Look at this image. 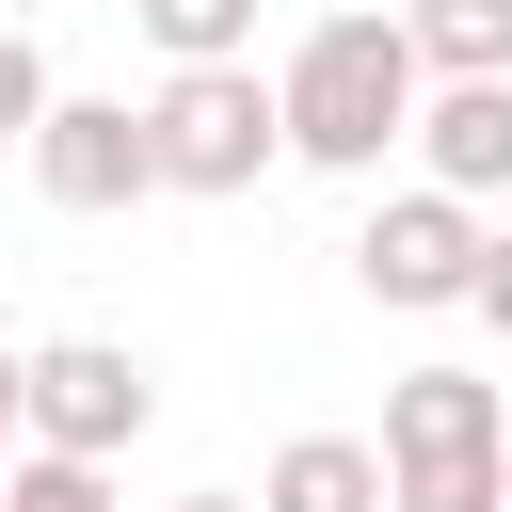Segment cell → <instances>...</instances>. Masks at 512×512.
Masks as SVG:
<instances>
[{
    "label": "cell",
    "instance_id": "ba28073f",
    "mask_svg": "<svg viewBox=\"0 0 512 512\" xmlns=\"http://www.w3.org/2000/svg\"><path fill=\"white\" fill-rule=\"evenodd\" d=\"M256 512H384V448L368 432H288L272 480H256Z\"/></svg>",
    "mask_w": 512,
    "mask_h": 512
},
{
    "label": "cell",
    "instance_id": "2e32d148",
    "mask_svg": "<svg viewBox=\"0 0 512 512\" xmlns=\"http://www.w3.org/2000/svg\"><path fill=\"white\" fill-rule=\"evenodd\" d=\"M176 512H256V496H176Z\"/></svg>",
    "mask_w": 512,
    "mask_h": 512
},
{
    "label": "cell",
    "instance_id": "5b68a950",
    "mask_svg": "<svg viewBox=\"0 0 512 512\" xmlns=\"http://www.w3.org/2000/svg\"><path fill=\"white\" fill-rule=\"evenodd\" d=\"M352 272H368V304H464V272H480V208H464L448 176H416V192L368 208Z\"/></svg>",
    "mask_w": 512,
    "mask_h": 512
},
{
    "label": "cell",
    "instance_id": "6da1fadb",
    "mask_svg": "<svg viewBox=\"0 0 512 512\" xmlns=\"http://www.w3.org/2000/svg\"><path fill=\"white\" fill-rule=\"evenodd\" d=\"M416 96H432V64H416L400 16H320L272 80L288 160H320V176H384V144H416Z\"/></svg>",
    "mask_w": 512,
    "mask_h": 512
},
{
    "label": "cell",
    "instance_id": "52a82bcc",
    "mask_svg": "<svg viewBox=\"0 0 512 512\" xmlns=\"http://www.w3.org/2000/svg\"><path fill=\"white\" fill-rule=\"evenodd\" d=\"M496 416H512V384H480V368H400V384H384V464H416V448H496Z\"/></svg>",
    "mask_w": 512,
    "mask_h": 512
},
{
    "label": "cell",
    "instance_id": "30bf717a",
    "mask_svg": "<svg viewBox=\"0 0 512 512\" xmlns=\"http://www.w3.org/2000/svg\"><path fill=\"white\" fill-rule=\"evenodd\" d=\"M384 512H512V464L496 448H416V464H384Z\"/></svg>",
    "mask_w": 512,
    "mask_h": 512
},
{
    "label": "cell",
    "instance_id": "7c38bea8",
    "mask_svg": "<svg viewBox=\"0 0 512 512\" xmlns=\"http://www.w3.org/2000/svg\"><path fill=\"white\" fill-rule=\"evenodd\" d=\"M0 512H112V464H80V448H16V464H0Z\"/></svg>",
    "mask_w": 512,
    "mask_h": 512
},
{
    "label": "cell",
    "instance_id": "5bb4252c",
    "mask_svg": "<svg viewBox=\"0 0 512 512\" xmlns=\"http://www.w3.org/2000/svg\"><path fill=\"white\" fill-rule=\"evenodd\" d=\"M464 320L512 336V224H480V272H464Z\"/></svg>",
    "mask_w": 512,
    "mask_h": 512
},
{
    "label": "cell",
    "instance_id": "7a4b0ae2",
    "mask_svg": "<svg viewBox=\"0 0 512 512\" xmlns=\"http://www.w3.org/2000/svg\"><path fill=\"white\" fill-rule=\"evenodd\" d=\"M144 416H160V368H144L128 336H48V352H16V448L128 464V448H144Z\"/></svg>",
    "mask_w": 512,
    "mask_h": 512
},
{
    "label": "cell",
    "instance_id": "8992f818",
    "mask_svg": "<svg viewBox=\"0 0 512 512\" xmlns=\"http://www.w3.org/2000/svg\"><path fill=\"white\" fill-rule=\"evenodd\" d=\"M416 176H448L464 208H496V192H512V64H496V80H432V96H416Z\"/></svg>",
    "mask_w": 512,
    "mask_h": 512
},
{
    "label": "cell",
    "instance_id": "ac0fdd59",
    "mask_svg": "<svg viewBox=\"0 0 512 512\" xmlns=\"http://www.w3.org/2000/svg\"><path fill=\"white\" fill-rule=\"evenodd\" d=\"M96 16H128V0H96Z\"/></svg>",
    "mask_w": 512,
    "mask_h": 512
},
{
    "label": "cell",
    "instance_id": "8fae6325",
    "mask_svg": "<svg viewBox=\"0 0 512 512\" xmlns=\"http://www.w3.org/2000/svg\"><path fill=\"white\" fill-rule=\"evenodd\" d=\"M128 16H144L160 64H240L256 48V0H128Z\"/></svg>",
    "mask_w": 512,
    "mask_h": 512
},
{
    "label": "cell",
    "instance_id": "4fadbf2b",
    "mask_svg": "<svg viewBox=\"0 0 512 512\" xmlns=\"http://www.w3.org/2000/svg\"><path fill=\"white\" fill-rule=\"evenodd\" d=\"M64 80H48V48L32 32H0V144H32V112H48Z\"/></svg>",
    "mask_w": 512,
    "mask_h": 512
},
{
    "label": "cell",
    "instance_id": "3957f363",
    "mask_svg": "<svg viewBox=\"0 0 512 512\" xmlns=\"http://www.w3.org/2000/svg\"><path fill=\"white\" fill-rule=\"evenodd\" d=\"M144 128H160V192H256L288 160V112H272L256 64H176L144 96Z\"/></svg>",
    "mask_w": 512,
    "mask_h": 512
},
{
    "label": "cell",
    "instance_id": "277c9868",
    "mask_svg": "<svg viewBox=\"0 0 512 512\" xmlns=\"http://www.w3.org/2000/svg\"><path fill=\"white\" fill-rule=\"evenodd\" d=\"M32 192L80 208V224H112V208L160 192V128H144L128 96H48V112H32Z\"/></svg>",
    "mask_w": 512,
    "mask_h": 512
},
{
    "label": "cell",
    "instance_id": "9c48e42d",
    "mask_svg": "<svg viewBox=\"0 0 512 512\" xmlns=\"http://www.w3.org/2000/svg\"><path fill=\"white\" fill-rule=\"evenodd\" d=\"M400 32H416L432 80H496L512 64V0H400Z\"/></svg>",
    "mask_w": 512,
    "mask_h": 512
},
{
    "label": "cell",
    "instance_id": "9a60e30c",
    "mask_svg": "<svg viewBox=\"0 0 512 512\" xmlns=\"http://www.w3.org/2000/svg\"><path fill=\"white\" fill-rule=\"evenodd\" d=\"M0 464H16V352H0Z\"/></svg>",
    "mask_w": 512,
    "mask_h": 512
},
{
    "label": "cell",
    "instance_id": "e0dca14e",
    "mask_svg": "<svg viewBox=\"0 0 512 512\" xmlns=\"http://www.w3.org/2000/svg\"><path fill=\"white\" fill-rule=\"evenodd\" d=\"M496 464H512V416H496Z\"/></svg>",
    "mask_w": 512,
    "mask_h": 512
}]
</instances>
